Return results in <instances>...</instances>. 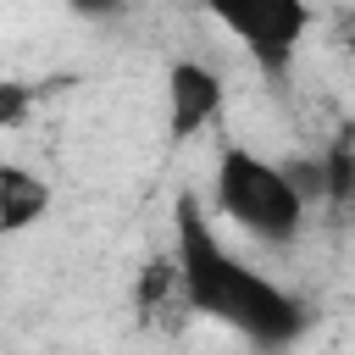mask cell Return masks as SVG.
Returning <instances> with one entry per match:
<instances>
[{
  "label": "cell",
  "instance_id": "7",
  "mask_svg": "<svg viewBox=\"0 0 355 355\" xmlns=\"http://www.w3.org/2000/svg\"><path fill=\"white\" fill-rule=\"evenodd\" d=\"M72 6V17H89V22H111V17H122V6L128 0H67Z\"/></svg>",
  "mask_w": 355,
  "mask_h": 355
},
{
  "label": "cell",
  "instance_id": "6",
  "mask_svg": "<svg viewBox=\"0 0 355 355\" xmlns=\"http://www.w3.org/2000/svg\"><path fill=\"white\" fill-rule=\"evenodd\" d=\"M322 183H327V200L333 205H349L355 200V139H338L322 155Z\"/></svg>",
  "mask_w": 355,
  "mask_h": 355
},
{
  "label": "cell",
  "instance_id": "2",
  "mask_svg": "<svg viewBox=\"0 0 355 355\" xmlns=\"http://www.w3.org/2000/svg\"><path fill=\"white\" fill-rule=\"evenodd\" d=\"M305 189L294 183L288 161H266L244 144H227L216 155V178H211V211L239 227L244 239L283 250L305 233Z\"/></svg>",
  "mask_w": 355,
  "mask_h": 355
},
{
  "label": "cell",
  "instance_id": "4",
  "mask_svg": "<svg viewBox=\"0 0 355 355\" xmlns=\"http://www.w3.org/2000/svg\"><path fill=\"white\" fill-rule=\"evenodd\" d=\"M222 105H227V89H222V78L205 61L183 55V61L166 67V139L172 144L200 139L222 116Z\"/></svg>",
  "mask_w": 355,
  "mask_h": 355
},
{
  "label": "cell",
  "instance_id": "5",
  "mask_svg": "<svg viewBox=\"0 0 355 355\" xmlns=\"http://www.w3.org/2000/svg\"><path fill=\"white\" fill-rule=\"evenodd\" d=\"M50 183L33 172V166H22V161H6L0 166V233L6 239H17V233H28L33 222H44L50 216Z\"/></svg>",
  "mask_w": 355,
  "mask_h": 355
},
{
  "label": "cell",
  "instance_id": "8",
  "mask_svg": "<svg viewBox=\"0 0 355 355\" xmlns=\"http://www.w3.org/2000/svg\"><path fill=\"white\" fill-rule=\"evenodd\" d=\"M22 111H28V83H6V105H0V122H6V128H17V122H22Z\"/></svg>",
  "mask_w": 355,
  "mask_h": 355
},
{
  "label": "cell",
  "instance_id": "3",
  "mask_svg": "<svg viewBox=\"0 0 355 355\" xmlns=\"http://www.w3.org/2000/svg\"><path fill=\"white\" fill-rule=\"evenodd\" d=\"M205 17L272 78H283L311 33V0H205Z\"/></svg>",
  "mask_w": 355,
  "mask_h": 355
},
{
  "label": "cell",
  "instance_id": "9",
  "mask_svg": "<svg viewBox=\"0 0 355 355\" xmlns=\"http://www.w3.org/2000/svg\"><path fill=\"white\" fill-rule=\"evenodd\" d=\"M338 44H344V50H349V55H355V11H349V17H344V28H338Z\"/></svg>",
  "mask_w": 355,
  "mask_h": 355
},
{
  "label": "cell",
  "instance_id": "1",
  "mask_svg": "<svg viewBox=\"0 0 355 355\" xmlns=\"http://www.w3.org/2000/svg\"><path fill=\"white\" fill-rule=\"evenodd\" d=\"M172 255L183 272V305L194 316L222 322L255 349H283L305 333L311 311L283 283H272L244 255H233L216 233V211L189 189L172 200Z\"/></svg>",
  "mask_w": 355,
  "mask_h": 355
}]
</instances>
